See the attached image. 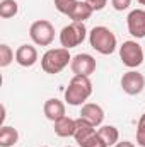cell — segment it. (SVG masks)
Masks as SVG:
<instances>
[{
	"label": "cell",
	"mask_w": 145,
	"mask_h": 147,
	"mask_svg": "<svg viewBox=\"0 0 145 147\" xmlns=\"http://www.w3.org/2000/svg\"><path fill=\"white\" fill-rule=\"evenodd\" d=\"M145 87V77L137 70H128L121 77V89L128 96H137L144 91Z\"/></svg>",
	"instance_id": "cell-7"
},
{
	"label": "cell",
	"mask_w": 145,
	"mask_h": 147,
	"mask_svg": "<svg viewBox=\"0 0 145 147\" xmlns=\"http://www.w3.org/2000/svg\"><path fill=\"white\" fill-rule=\"evenodd\" d=\"M53 2H55L56 10L62 12V14H67V16H68V12L73 9V5L77 3V0H53Z\"/></svg>",
	"instance_id": "cell-20"
},
{
	"label": "cell",
	"mask_w": 145,
	"mask_h": 147,
	"mask_svg": "<svg viewBox=\"0 0 145 147\" xmlns=\"http://www.w3.org/2000/svg\"><path fill=\"white\" fill-rule=\"evenodd\" d=\"M14 58H15V55H14V51L10 50V46L5 45V43L0 45V67H2V69H3V67H9Z\"/></svg>",
	"instance_id": "cell-19"
},
{
	"label": "cell",
	"mask_w": 145,
	"mask_h": 147,
	"mask_svg": "<svg viewBox=\"0 0 145 147\" xmlns=\"http://www.w3.org/2000/svg\"><path fill=\"white\" fill-rule=\"evenodd\" d=\"M17 140H19V132L14 127L2 125V128H0V146L12 147L14 144H17Z\"/></svg>",
	"instance_id": "cell-17"
},
{
	"label": "cell",
	"mask_w": 145,
	"mask_h": 147,
	"mask_svg": "<svg viewBox=\"0 0 145 147\" xmlns=\"http://www.w3.org/2000/svg\"><path fill=\"white\" fill-rule=\"evenodd\" d=\"M119 58L128 69H137L144 63V50L137 41H125L119 46Z\"/></svg>",
	"instance_id": "cell-6"
},
{
	"label": "cell",
	"mask_w": 145,
	"mask_h": 147,
	"mask_svg": "<svg viewBox=\"0 0 145 147\" xmlns=\"http://www.w3.org/2000/svg\"><path fill=\"white\" fill-rule=\"evenodd\" d=\"M137 144L140 147H145V113L140 116L137 125Z\"/></svg>",
	"instance_id": "cell-21"
},
{
	"label": "cell",
	"mask_w": 145,
	"mask_h": 147,
	"mask_svg": "<svg viewBox=\"0 0 145 147\" xmlns=\"http://www.w3.org/2000/svg\"><path fill=\"white\" fill-rule=\"evenodd\" d=\"M29 36L33 39L34 45L39 46H50L55 39V28L50 21L46 19H39L34 21L29 28Z\"/></svg>",
	"instance_id": "cell-4"
},
{
	"label": "cell",
	"mask_w": 145,
	"mask_h": 147,
	"mask_svg": "<svg viewBox=\"0 0 145 147\" xmlns=\"http://www.w3.org/2000/svg\"><path fill=\"white\" fill-rule=\"evenodd\" d=\"M55 134L58 137H73L75 134V120L63 116L55 121Z\"/></svg>",
	"instance_id": "cell-15"
},
{
	"label": "cell",
	"mask_w": 145,
	"mask_h": 147,
	"mask_svg": "<svg viewBox=\"0 0 145 147\" xmlns=\"http://www.w3.org/2000/svg\"><path fill=\"white\" fill-rule=\"evenodd\" d=\"M137 2H138L140 5H145V0H137Z\"/></svg>",
	"instance_id": "cell-26"
},
{
	"label": "cell",
	"mask_w": 145,
	"mask_h": 147,
	"mask_svg": "<svg viewBox=\"0 0 145 147\" xmlns=\"http://www.w3.org/2000/svg\"><path fill=\"white\" fill-rule=\"evenodd\" d=\"M17 12H19V5L15 0H2L0 2V17L10 19V17L17 16Z\"/></svg>",
	"instance_id": "cell-18"
},
{
	"label": "cell",
	"mask_w": 145,
	"mask_h": 147,
	"mask_svg": "<svg viewBox=\"0 0 145 147\" xmlns=\"http://www.w3.org/2000/svg\"><path fill=\"white\" fill-rule=\"evenodd\" d=\"M70 69L75 75H85L89 77L91 74L96 72V58L89 53H79L75 55L70 62Z\"/></svg>",
	"instance_id": "cell-8"
},
{
	"label": "cell",
	"mask_w": 145,
	"mask_h": 147,
	"mask_svg": "<svg viewBox=\"0 0 145 147\" xmlns=\"http://www.w3.org/2000/svg\"><path fill=\"white\" fill-rule=\"evenodd\" d=\"M96 134H97V132H96V127H94L92 123H89V121L84 120L82 116H79V118L75 120V134H73V139H75V142L80 147L84 146L89 139H92Z\"/></svg>",
	"instance_id": "cell-10"
},
{
	"label": "cell",
	"mask_w": 145,
	"mask_h": 147,
	"mask_svg": "<svg viewBox=\"0 0 145 147\" xmlns=\"http://www.w3.org/2000/svg\"><path fill=\"white\" fill-rule=\"evenodd\" d=\"M68 147H70V146H68Z\"/></svg>",
	"instance_id": "cell-28"
},
{
	"label": "cell",
	"mask_w": 145,
	"mask_h": 147,
	"mask_svg": "<svg viewBox=\"0 0 145 147\" xmlns=\"http://www.w3.org/2000/svg\"><path fill=\"white\" fill-rule=\"evenodd\" d=\"M111 5H113L114 10L121 12V10H126L132 5V0H111Z\"/></svg>",
	"instance_id": "cell-22"
},
{
	"label": "cell",
	"mask_w": 145,
	"mask_h": 147,
	"mask_svg": "<svg viewBox=\"0 0 145 147\" xmlns=\"http://www.w3.org/2000/svg\"><path fill=\"white\" fill-rule=\"evenodd\" d=\"M43 111H44V116H46L48 120H51L53 123H55L56 120L67 116V115H65V105H63L60 99H56V98L48 99V101L44 103V106H43Z\"/></svg>",
	"instance_id": "cell-13"
},
{
	"label": "cell",
	"mask_w": 145,
	"mask_h": 147,
	"mask_svg": "<svg viewBox=\"0 0 145 147\" xmlns=\"http://www.w3.org/2000/svg\"><path fill=\"white\" fill-rule=\"evenodd\" d=\"M126 26H128V33L133 38L140 39L145 38V10L144 9H135L128 14L126 17Z\"/></svg>",
	"instance_id": "cell-9"
},
{
	"label": "cell",
	"mask_w": 145,
	"mask_h": 147,
	"mask_svg": "<svg viewBox=\"0 0 145 147\" xmlns=\"http://www.w3.org/2000/svg\"><path fill=\"white\" fill-rule=\"evenodd\" d=\"M80 116L84 120H87L89 123H92L94 127H99L104 121V111H103V108L99 105H96V103H85V105H82Z\"/></svg>",
	"instance_id": "cell-12"
},
{
	"label": "cell",
	"mask_w": 145,
	"mask_h": 147,
	"mask_svg": "<svg viewBox=\"0 0 145 147\" xmlns=\"http://www.w3.org/2000/svg\"><path fill=\"white\" fill-rule=\"evenodd\" d=\"M85 2L92 7V10H103L108 3V0H85Z\"/></svg>",
	"instance_id": "cell-24"
},
{
	"label": "cell",
	"mask_w": 145,
	"mask_h": 147,
	"mask_svg": "<svg viewBox=\"0 0 145 147\" xmlns=\"http://www.w3.org/2000/svg\"><path fill=\"white\" fill-rule=\"evenodd\" d=\"M85 36H87V29H85L84 22H72L60 31L62 48H67V50L75 48L85 39Z\"/></svg>",
	"instance_id": "cell-5"
},
{
	"label": "cell",
	"mask_w": 145,
	"mask_h": 147,
	"mask_svg": "<svg viewBox=\"0 0 145 147\" xmlns=\"http://www.w3.org/2000/svg\"><path fill=\"white\" fill-rule=\"evenodd\" d=\"M89 43L101 55H111V53H114V50L118 46L114 33L109 28H106V26H96V28H92V31L89 33Z\"/></svg>",
	"instance_id": "cell-2"
},
{
	"label": "cell",
	"mask_w": 145,
	"mask_h": 147,
	"mask_svg": "<svg viewBox=\"0 0 145 147\" xmlns=\"http://www.w3.org/2000/svg\"><path fill=\"white\" fill-rule=\"evenodd\" d=\"M72 62V57L67 48H51L41 57V69L46 74H60L68 63Z\"/></svg>",
	"instance_id": "cell-3"
},
{
	"label": "cell",
	"mask_w": 145,
	"mask_h": 147,
	"mask_svg": "<svg viewBox=\"0 0 145 147\" xmlns=\"http://www.w3.org/2000/svg\"><path fill=\"white\" fill-rule=\"evenodd\" d=\"M82 147H108V146H106V144L101 140V137L96 134L92 139H89V140H87V142H85V144H84Z\"/></svg>",
	"instance_id": "cell-23"
},
{
	"label": "cell",
	"mask_w": 145,
	"mask_h": 147,
	"mask_svg": "<svg viewBox=\"0 0 145 147\" xmlns=\"http://www.w3.org/2000/svg\"><path fill=\"white\" fill-rule=\"evenodd\" d=\"M97 135L101 137V140H103L108 147L116 146V144L119 142V132H118V128L113 127V125H104V127H101V128L97 130Z\"/></svg>",
	"instance_id": "cell-16"
},
{
	"label": "cell",
	"mask_w": 145,
	"mask_h": 147,
	"mask_svg": "<svg viewBox=\"0 0 145 147\" xmlns=\"http://www.w3.org/2000/svg\"><path fill=\"white\" fill-rule=\"evenodd\" d=\"M114 147H135V146L132 142H128V140H123V142H118Z\"/></svg>",
	"instance_id": "cell-25"
},
{
	"label": "cell",
	"mask_w": 145,
	"mask_h": 147,
	"mask_svg": "<svg viewBox=\"0 0 145 147\" xmlns=\"http://www.w3.org/2000/svg\"><path fill=\"white\" fill-rule=\"evenodd\" d=\"M92 94V82L85 75H73L65 89V101L70 106H82Z\"/></svg>",
	"instance_id": "cell-1"
},
{
	"label": "cell",
	"mask_w": 145,
	"mask_h": 147,
	"mask_svg": "<svg viewBox=\"0 0 145 147\" xmlns=\"http://www.w3.org/2000/svg\"><path fill=\"white\" fill-rule=\"evenodd\" d=\"M15 62L21 67H33L38 62V50L33 45H21L15 50Z\"/></svg>",
	"instance_id": "cell-11"
},
{
	"label": "cell",
	"mask_w": 145,
	"mask_h": 147,
	"mask_svg": "<svg viewBox=\"0 0 145 147\" xmlns=\"http://www.w3.org/2000/svg\"><path fill=\"white\" fill-rule=\"evenodd\" d=\"M41 147H48V146H41Z\"/></svg>",
	"instance_id": "cell-27"
},
{
	"label": "cell",
	"mask_w": 145,
	"mask_h": 147,
	"mask_svg": "<svg viewBox=\"0 0 145 147\" xmlns=\"http://www.w3.org/2000/svg\"><path fill=\"white\" fill-rule=\"evenodd\" d=\"M92 12H94L92 7L84 0V2H77L73 5V9L68 12V17L72 19V22H84L92 16Z\"/></svg>",
	"instance_id": "cell-14"
}]
</instances>
